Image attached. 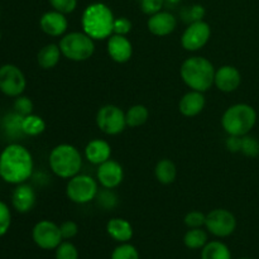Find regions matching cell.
Listing matches in <instances>:
<instances>
[{"instance_id":"obj_24","label":"cell","mask_w":259,"mask_h":259,"mask_svg":"<svg viewBox=\"0 0 259 259\" xmlns=\"http://www.w3.org/2000/svg\"><path fill=\"white\" fill-rule=\"evenodd\" d=\"M201 259H232V252L225 243L211 240L201 249Z\"/></svg>"},{"instance_id":"obj_26","label":"cell","mask_w":259,"mask_h":259,"mask_svg":"<svg viewBox=\"0 0 259 259\" xmlns=\"http://www.w3.org/2000/svg\"><path fill=\"white\" fill-rule=\"evenodd\" d=\"M209 242V235H207L206 230L202 228H194V229H189L184 237V244L186 248L192 250L202 249Z\"/></svg>"},{"instance_id":"obj_33","label":"cell","mask_w":259,"mask_h":259,"mask_svg":"<svg viewBox=\"0 0 259 259\" xmlns=\"http://www.w3.org/2000/svg\"><path fill=\"white\" fill-rule=\"evenodd\" d=\"M242 152L244 156L254 158L259 156V141L254 137H250L249 134L242 137Z\"/></svg>"},{"instance_id":"obj_37","label":"cell","mask_w":259,"mask_h":259,"mask_svg":"<svg viewBox=\"0 0 259 259\" xmlns=\"http://www.w3.org/2000/svg\"><path fill=\"white\" fill-rule=\"evenodd\" d=\"M51 7L53 10L63 13V14H71L77 8V0H50Z\"/></svg>"},{"instance_id":"obj_36","label":"cell","mask_w":259,"mask_h":259,"mask_svg":"<svg viewBox=\"0 0 259 259\" xmlns=\"http://www.w3.org/2000/svg\"><path fill=\"white\" fill-rule=\"evenodd\" d=\"M12 225V212L9 206L0 200V237L5 235Z\"/></svg>"},{"instance_id":"obj_28","label":"cell","mask_w":259,"mask_h":259,"mask_svg":"<svg viewBox=\"0 0 259 259\" xmlns=\"http://www.w3.org/2000/svg\"><path fill=\"white\" fill-rule=\"evenodd\" d=\"M24 116L19 115L18 113L13 111V113L7 114L3 118V128L7 132L8 136L10 137H19L24 136L22 131V121Z\"/></svg>"},{"instance_id":"obj_42","label":"cell","mask_w":259,"mask_h":259,"mask_svg":"<svg viewBox=\"0 0 259 259\" xmlns=\"http://www.w3.org/2000/svg\"><path fill=\"white\" fill-rule=\"evenodd\" d=\"M181 0H164V4L167 5H177Z\"/></svg>"},{"instance_id":"obj_29","label":"cell","mask_w":259,"mask_h":259,"mask_svg":"<svg viewBox=\"0 0 259 259\" xmlns=\"http://www.w3.org/2000/svg\"><path fill=\"white\" fill-rule=\"evenodd\" d=\"M96 204L104 210H113L118 206L119 197L111 189H101L99 190L98 195L95 197Z\"/></svg>"},{"instance_id":"obj_20","label":"cell","mask_w":259,"mask_h":259,"mask_svg":"<svg viewBox=\"0 0 259 259\" xmlns=\"http://www.w3.org/2000/svg\"><path fill=\"white\" fill-rule=\"evenodd\" d=\"M111 157V146L104 139L95 138L89 142L85 147V158L90 163L99 164L104 163Z\"/></svg>"},{"instance_id":"obj_5","label":"cell","mask_w":259,"mask_h":259,"mask_svg":"<svg viewBox=\"0 0 259 259\" xmlns=\"http://www.w3.org/2000/svg\"><path fill=\"white\" fill-rule=\"evenodd\" d=\"M257 123V111L249 104L239 103L229 106L222 116V126L228 136L244 137Z\"/></svg>"},{"instance_id":"obj_14","label":"cell","mask_w":259,"mask_h":259,"mask_svg":"<svg viewBox=\"0 0 259 259\" xmlns=\"http://www.w3.org/2000/svg\"><path fill=\"white\" fill-rule=\"evenodd\" d=\"M108 55L114 62L125 63L133 56V45L126 35L111 34L106 43Z\"/></svg>"},{"instance_id":"obj_2","label":"cell","mask_w":259,"mask_h":259,"mask_svg":"<svg viewBox=\"0 0 259 259\" xmlns=\"http://www.w3.org/2000/svg\"><path fill=\"white\" fill-rule=\"evenodd\" d=\"M215 71L217 68L209 58L192 56L182 62L180 75L187 88L200 93H206L214 85Z\"/></svg>"},{"instance_id":"obj_16","label":"cell","mask_w":259,"mask_h":259,"mask_svg":"<svg viewBox=\"0 0 259 259\" xmlns=\"http://www.w3.org/2000/svg\"><path fill=\"white\" fill-rule=\"evenodd\" d=\"M240 83H242V75L234 66L224 65L215 71L214 85L222 93H233L239 89Z\"/></svg>"},{"instance_id":"obj_27","label":"cell","mask_w":259,"mask_h":259,"mask_svg":"<svg viewBox=\"0 0 259 259\" xmlns=\"http://www.w3.org/2000/svg\"><path fill=\"white\" fill-rule=\"evenodd\" d=\"M22 131L24 136L37 137L46 131V121L39 115L29 114L23 118Z\"/></svg>"},{"instance_id":"obj_8","label":"cell","mask_w":259,"mask_h":259,"mask_svg":"<svg viewBox=\"0 0 259 259\" xmlns=\"http://www.w3.org/2000/svg\"><path fill=\"white\" fill-rule=\"evenodd\" d=\"M96 125L103 133L108 136H118L126 128L125 111L119 106L108 104L101 106L96 114Z\"/></svg>"},{"instance_id":"obj_32","label":"cell","mask_w":259,"mask_h":259,"mask_svg":"<svg viewBox=\"0 0 259 259\" xmlns=\"http://www.w3.org/2000/svg\"><path fill=\"white\" fill-rule=\"evenodd\" d=\"M55 250L56 259H78L77 248L70 240H63Z\"/></svg>"},{"instance_id":"obj_43","label":"cell","mask_w":259,"mask_h":259,"mask_svg":"<svg viewBox=\"0 0 259 259\" xmlns=\"http://www.w3.org/2000/svg\"><path fill=\"white\" fill-rule=\"evenodd\" d=\"M238 259H252V258H248V257H243V258H238Z\"/></svg>"},{"instance_id":"obj_4","label":"cell","mask_w":259,"mask_h":259,"mask_svg":"<svg viewBox=\"0 0 259 259\" xmlns=\"http://www.w3.org/2000/svg\"><path fill=\"white\" fill-rule=\"evenodd\" d=\"M50 168L60 179L70 180L80 174L82 167V156L75 146L68 143L53 147L48 157Z\"/></svg>"},{"instance_id":"obj_6","label":"cell","mask_w":259,"mask_h":259,"mask_svg":"<svg viewBox=\"0 0 259 259\" xmlns=\"http://www.w3.org/2000/svg\"><path fill=\"white\" fill-rule=\"evenodd\" d=\"M62 57L72 62H83L93 57L95 52V40L85 32H70L60 39Z\"/></svg>"},{"instance_id":"obj_25","label":"cell","mask_w":259,"mask_h":259,"mask_svg":"<svg viewBox=\"0 0 259 259\" xmlns=\"http://www.w3.org/2000/svg\"><path fill=\"white\" fill-rule=\"evenodd\" d=\"M149 118V110L146 105L142 104H136V105L131 106L128 110L125 111V119L126 125L131 128H138L143 124L147 123Z\"/></svg>"},{"instance_id":"obj_40","label":"cell","mask_w":259,"mask_h":259,"mask_svg":"<svg viewBox=\"0 0 259 259\" xmlns=\"http://www.w3.org/2000/svg\"><path fill=\"white\" fill-rule=\"evenodd\" d=\"M61 234H62L63 240H70L75 238L78 233V225L77 223L72 222V220H66L60 225Z\"/></svg>"},{"instance_id":"obj_19","label":"cell","mask_w":259,"mask_h":259,"mask_svg":"<svg viewBox=\"0 0 259 259\" xmlns=\"http://www.w3.org/2000/svg\"><path fill=\"white\" fill-rule=\"evenodd\" d=\"M205 105H206V99H205L204 93L190 90L180 100L179 110L186 118H194L204 110Z\"/></svg>"},{"instance_id":"obj_1","label":"cell","mask_w":259,"mask_h":259,"mask_svg":"<svg viewBox=\"0 0 259 259\" xmlns=\"http://www.w3.org/2000/svg\"><path fill=\"white\" fill-rule=\"evenodd\" d=\"M33 171L32 153L22 144H9L0 153V179L7 184H24L32 177Z\"/></svg>"},{"instance_id":"obj_13","label":"cell","mask_w":259,"mask_h":259,"mask_svg":"<svg viewBox=\"0 0 259 259\" xmlns=\"http://www.w3.org/2000/svg\"><path fill=\"white\" fill-rule=\"evenodd\" d=\"M96 180L104 189H116L124 180L123 166L114 159H108L104 163L99 164Z\"/></svg>"},{"instance_id":"obj_12","label":"cell","mask_w":259,"mask_h":259,"mask_svg":"<svg viewBox=\"0 0 259 259\" xmlns=\"http://www.w3.org/2000/svg\"><path fill=\"white\" fill-rule=\"evenodd\" d=\"M211 37V28L205 20L190 23L181 37V46L189 52H196L204 48Z\"/></svg>"},{"instance_id":"obj_23","label":"cell","mask_w":259,"mask_h":259,"mask_svg":"<svg viewBox=\"0 0 259 259\" xmlns=\"http://www.w3.org/2000/svg\"><path fill=\"white\" fill-rule=\"evenodd\" d=\"M154 176L162 185H171L176 181L177 167L171 159L163 158L157 162L154 167Z\"/></svg>"},{"instance_id":"obj_22","label":"cell","mask_w":259,"mask_h":259,"mask_svg":"<svg viewBox=\"0 0 259 259\" xmlns=\"http://www.w3.org/2000/svg\"><path fill=\"white\" fill-rule=\"evenodd\" d=\"M62 53H61L60 46L56 43H48L43 46L37 55V62L43 70H52L60 62Z\"/></svg>"},{"instance_id":"obj_18","label":"cell","mask_w":259,"mask_h":259,"mask_svg":"<svg viewBox=\"0 0 259 259\" xmlns=\"http://www.w3.org/2000/svg\"><path fill=\"white\" fill-rule=\"evenodd\" d=\"M37 201V195L34 189L27 182L15 185V189L12 194V205L15 211L20 214H27L34 207Z\"/></svg>"},{"instance_id":"obj_9","label":"cell","mask_w":259,"mask_h":259,"mask_svg":"<svg viewBox=\"0 0 259 259\" xmlns=\"http://www.w3.org/2000/svg\"><path fill=\"white\" fill-rule=\"evenodd\" d=\"M205 228L217 238H228L237 229L234 214L227 209H214L206 214Z\"/></svg>"},{"instance_id":"obj_7","label":"cell","mask_w":259,"mask_h":259,"mask_svg":"<svg viewBox=\"0 0 259 259\" xmlns=\"http://www.w3.org/2000/svg\"><path fill=\"white\" fill-rule=\"evenodd\" d=\"M99 190L98 180L89 175L78 174L68 180L66 185V196L73 204L85 205L95 200Z\"/></svg>"},{"instance_id":"obj_35","label":"cell","mask_w":259,"mask_h":259,"mask_svg":"<svg viewBox=\"0 0 259 259\" xmlns=\"http://www.w3.org/2000/svg\"><path fill=\"white\" fill-rule=\"evenodd\" d=\"M184 222H185V225H186L189 229H194V228H202L205 227V222H206V214H204V212L201 211H197V210H194V211L187 212Z\"/></svg>"},{"instance_id":"obj_38","label":"cell","mask_w":259,"mask_h":259,"mask_svg":"<svg viewBox=\"0 0 259 259\" xmlns=\"http://www.w3.org/2000/svg\"><path fill=\"white\" fill-rule=\"evenodd\" d=\"M141 9L144 14L153 15L161 12L164 5V0H139Z\"/></svg>"},{"instance_id":"obj_34","label":"cell","mask_w":259,"mask_h":259,"mask_svg":"<svg viewBox=\"0 0 259 259\" xmlns=\"http://www.w3.org/2000/svg\"><path fill=\"white\" fill-rule=\"evenodd\" d=\"M13 108H14L15 113H18L19 115L27 116L29 115V114H33V108H34V105H33V101L30 100L28 96L20 95L18 96V98H15Z\"/></svg>"},{"instance_id":"obj_17","label":"cell","mask_w":259,"mask_h":259,"mask_svg":"<svg viewBox=\"0 0 259 259\" xmlns=\"http://www.w3.org/2000/svg\"><path fill=\"white\" fill-rule=\"evenodd\" d=\"M147 28L156 37H166L175 32L177 28V19L172 13L161 10L156 14L149 15Z\"/></svg>"},{"instance_id":"obj_11","label":"cell","mask_w":259,"mask_h":259,"mask_svg":"<svg viewBox=\"0 0 259 259\" xmlns=\"http://www.w3.org/2000/svg\"><path fill=\"white\" fill-rule=\"evenodd\" d=\"M32 239L43 250H55L63 242L60 225L51 220H40L33 227Z\"/></svg>"},{"instance_id":"obj_30","label":"cell","mask_w":259,"mask_h":259,"mask_svg":"<svg viewBox=\"0 0 259 259\" xmlns=\"http://www.w3.org/2000/svg\"><path fill=\"white\" fill-rule=\"evenodd\" d=\"M139 252L131 243H120L111 253L110 259H139Z\"/></svg>"},{"instance_id":"obj_31","label":"cell","mask_w":259,"mask_h":259,"mask_svg":"<svg viewBox=\"0 0 259 259\" xmlns=\"http://www.w3.org/2000/svg\"><path fill=\"white\" fill-rule=\"evenodd\" d=\"M182 18H184L185 22L194 23V22H199V20H204L205 15H206V10L202 5L200 4H194L191 7H187L182 10L181 13Z\"/></svg>"},{"instance_id":"obj_10","label":"cell","mask_w":259,"mask_h":259,"mask_svg":"<svg viewBox=\"0 0 259 259\" xmlns=\"http://www.w3.org/2000/svg\"><path fill=\"white\" fill-rule=\"evenodd\" d=\"M27 88V78L18 66L7 63L0 67V91L9 98L23 95Z\"/></svg>"},{"instance_id":"obj_3","label":"cell","mask_w":259,"mask_h":259,"mask_svg":"<svg viewBox=\"0 0 259 259\" xmlns=\"http://www.w3.org/2000/svg\"><path fill=\"white\" fill-rule=\"evenodd\" d=\"M115 17L113 10L104 3H93L82 12L81 27L82 32L90 35L94 40L108 39L113 34Z\"/></svg>"},{"instance_id":"obj_41","label":"cell","mask_w":259,"mask_h":259,"mask_svg":"<svg viewBox=\"0 0 259 259\" xmlns=\"http://www.w3.org/2000/svg\"><path fill=\"white\" fill-rule=\"evenodd\" d=\"M227 149L232 153H238L242 151V137L237 136H229L228 137L227 142H225Z\"/></svg>"},{"instance_id":"obj_21","label":"cell","mask_w":259,"mask_h":259,"mask_svg":"<svg viewBox=\"0 0 259 259\" xmlns=\"http://www.w3.org/2000/svg\"><path fill=\"white\" fill-rule=\"evenodd\" d=\"M106 233L113 240L120 243H128L133 238L134 230L131 223L123 218H113L106 224Z\"/></svg>"},{"instance_id":"obj_44","label":"cell","mask_w":259,"mask_h":259,"mask_svg":"<svg viewBox=\"0 0 259 259\" xmlns=\"http://www.w3.org/2000/svg\"><path fill=\"white\" fill-rule=\"evenodd\" d=\"M0 40H2V32H0Z\"/></svg>"},{"instance_id":"obj_15","label":"cell","mask_w":259,"mask_h":259,"mask_svg":"<svg viewBox=\"0 0 259 259\" xmlns=\"http://www.w3.org/2000/svg\"><path fill=\"white\" fill-rule=\"evenodd\" d=\"M39 27L42 32L50 37H62L67 33L68 20L63 13L50 10L40 17Z\"/></svg>"},{"instance_id":"obj_39","label":"cell","mask_w":259,"mask_h":259,"mask_svg":"<svg viewBox=\"0 0 259 259\" xmlns=\"http://www.w3.org/2000/svg\"><path fill=\"white\" fill-rule=\"evenodd\" d=\"M132 24L131 20L125 17L115 18L114 20V27H113V34H120V35H128L132 32Z\"/></svg>"}]
</instances>
